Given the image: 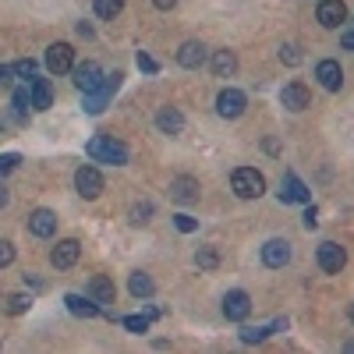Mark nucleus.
I'll return each mask as SVG.
<instances>
[{
    "label": "nucleus",
    "mask_w": 354,
    "mask_h": 354,
    "mask_svg": "<svg viewBox=\"0 0 354 354\" xmlns=\"http://www.w3.org/2000/svg\"><path fill=\"white\" fill-rule=\"evenodd\" d=\"M85 153H88V160H96V163H113V167L128 163V145H124V142H117V138H110V135L88 138Z\"/></svg>",
    "instance_id": "f257e3e1"
},
{
    "label": "nucleus",
    "mask_w": 354,
    "mask_h": 354,
    "mask_svg": "<svg viewBox=\"0 0 354 354\" xmlns=\"http://www.w3.org/2000/svg\"><path fill=\"white\" fill-rule=\"evenodd\" d=\"M230 188H234L238 198H259L266 192V177L255 167H238L230 174Z\"/></svg>",
    "instance_id": "f03ea898"
},
{
    "label": "nucleus",
    "mask_w": 354,
    "mask_h": 354,
    "mask_svg": "<svg viewBox=\"0 0 354 354\" xmlns=\"http://www.w3.org/2000/svg\"><path fill=\"white\" fill-rule=\"evenodd\" d=\"M75 188L82 198H100L103 195V174L93 167V163H85L75 170Z\"/></svg>",
    "instance_id": "7ed1b4c3"
},
{
    "label": "nucleus",
    "mask_w": 354,
    "mask_h": 354,
    "mask_svg": "<svg viewBox=\"0 0 354 354\" xmlns=\"http://www.w3.org/2000/svg\"><path fill=\"white\" fill-rule=\"evenodd\" d=\"M315 255H319V270L322 273H340L344 266H347V252L337 241H322Z\"/></svg>",
    "instance_id": "20e7f679"
},
{
    "label": "nucleus",
    "mask_w": 354,
    "mask_h": 354,
    "mask_svg": "<svg viewBox=\"0 0 354 354\" xmlns=\"http://www.w3.org/2000/svg\"><path fill=\"white\" fill-rule=\"evenodd\" d=\"M117 85H121V71L106 75V82L96 88V93H85V110H88V113H100V110L106 106V100L117 93Z\"/></svg>",
    "instance_id": "39448f33"
},
{
    "label": "nucleus",
    "mask_w": 354,
    "mask_h": 354,
    "mask_svg": "<svg viewBox=\"0 0 354 354\" xmlns=\"http://www.w3.org/2000/svg\"><path fill=\"white\" fill-rule=\"evenodd\" d=\"M245 106H248V100H245V93H238V88H223V93L216 96V113H220V117H227V121L241 117V113H245Z\"/></svg>",
    "instance_id": "423d86ee"
},
{
    "label": "nucleus",
    "mask_w": 354,
    "mask_h": 354,
    "mask_svg": "<svg viewBox=\"0 0 354 354\" xmlns=\"http://www.w3.org/2000/svg\"><path fill=\"white\" fill-rule=\"evenodd\" d=\"M71 75H75V85L82 88V93H96V88L103 85V71H100V64H96V61L75 64V68H71Z\"/></svg>",
    "instance_id": "0eeeda50"
},
{
    "label": "nucleus",
    "mask_w": 354,
    "mask_h": 354,
    "mask_svg": "<svg viewBox=\"0 0 354 354\" xmlns=\"http://www.w3.org/2000/svg\"><path fill=\"white\" fill-rule=\"evenodd\" d=\"M46 68H50L53 75H68V71L75 68V50H71L68 43H53V46L46 50Z\"/></svg>",
    "instance_id": "6e6552de"
},
{
    "label": "nucleus",
    "mask_w": 354,
    "mask_h": 354,
    "mask_svg": "<svg viewBox=\"0 0 354 354\" xmlns=\"http://www.w3.org/2000/svg\"><path fill=\"white\" fill-rule=\"evenodd\" d=\"M280 103H283L290 113H301L305 106H312V93H308L301 82H290V85L280 88Z\"/></svg>",
    "instance_id": "1a4fd4ad"
},
{
    "label": "nucleus",
    "mask_w": 354,
    "mask_h": 354,
    "mask_svg": "<svg viewBox=\"0 0 354 354\" xmlns=\"http://www.w3.org/2000/svg\"><path fill=\"white\" fill-rule=\"evenodd\" d=\"M248 312H252V298H248L245 290H230L227 298H223V315H227L230 322H245Z\"/></svg>",
    "instance_id": "9d476101"
},
{
    "label": "nucleus",
    "mask_w": 354,
    "mask_h": 354,
    "mask_svg": "<svg viewBox=\"0 0 354 354\" xmlns=\"http://www.w3.org/2000/svg\"><path fill=\"white\" fill-rule=\"evenodd\" d=\"M322 28H340V21L347 18V4L344 0H319V11H315Z\"/></svg>",
    "instance_id": "9b49d317"
},
{
    "label": "nucleus",
    "mask_w": 354,
    "mask_h": 354,
    "mask_svg": "<svg viewBox=\"0 0 354 354\" xmlns=\"http://www.w3.org/2000/svg\"><path fill=\"white\" fill-rule=\"evenodd\" d=\"M198 177H174V181H170V198L174 202H181V205H192V202H198Z\"/></svg>",
    "instance_id": "f8f14e48"
},
{
    "label": "nucleus",
    "mask_w": 354,
    "mask_h": 354,
    "mask_svg": "<svg viewBox=\"0 0 354 354\" xmlns=\"http://www.w3.org/2000/svg\"><path fill=\"white\" fill-rule=\"evenodd\" d=\"M262 262L270 266V270H283V266L290 262V245L283 238H273L262 245Z\"/></svg>",
    "instance_id": "ddd939ff"
},
{
    "label": "nucleus",
    "mask_w": 354,
    "mask_h": 354,
    "mask_svg": "<svg viewBox=\"0 0 354 354\" xmlns=\"http://www.w3.org/2000/svg\"><path fill=\"white\" fill-rule=\"evenodd\" d=\"M312 198V192L305 188V181L298 174H283V181H280V202H308Z\"/></svg>",
    "instance_id": "4468645a"
},
{
    "label": "nucleus",
    "mask_w": 354,
    "mask_h": 354,
    "mask_svg": "<svg viewBox=\"0 0 354 354\" xmlns=\"http://www.w3.org/2000/svg\"><path fill=\"white\" fill-rule=\"evenodd\" d=\"M78 255H82V245L75 238H68V241H57V248L50 252V262L57 266V270H71V266L78 262Z\"/></svg>",
    "instance_id": "2eb2a0df"
},
{
    "label": "nucleus",
    "mask_w": 354,
    "mask_h": 354,
    "mask_svg": "<svg viewBox=\"0 0 354 354\" xmlns=\"http://www.w3.org/2000/svg\"><path fill=\"white\" fill-rule=\"evenodd\" d=\"M315 78H319V85L326 88V93H337V88L344 85V71H340V64H337V61H319Z\"/></svg>",
    "instance_id": "dca6fc26"
},
{
    "label": "nucleus",
    "mask_w": 354,
    "mask_h": 354,
    "mask_svg": "<svg viewBox=\"0 0 354 354\" xmlns=\"http://www.w3.org/2000/svg\"><path fill=\"white\" fill-rule=\"evenodd\" d=\"M28 230L36 234V238H53L57 234V213L53 209H36L28 216Z\"/></svg>",
    "instance_id": "f3484780"
},
{
    "label": "nucleus",
    "mask_w": 354,
    "mask_h": 354,
    "mask_svg": "<svg viewBox=\"0 0 354 354\" xmlns=\"http://www.w3.org/2000/svg\"><path fill=\"white\" fill-rule=\"evenodd\" d=\"M177 64H181V68H202L205 64V46L198 39L181 43V50H177Z\"/></svg>",
    "instance_id": "a211bd4d"
},
{
    "label": "nucleus",
    "mask_w": 354,
    "mask_h": 354,
    "mask_svg": "<svg viewBox=\"0 0 354 354\" xmlns=\"http://www.w3.org/2000/svg\"><path fill=\"white\" fill-rule=\"evenodd\" d=\"M28 103H32V110H50V103H53V85H50L46 78H32Z\"/></svg>",
    "instance_id": "6ab92c4d"
},
{
    "label": "nucleus",
    "mask_w": 354,
    "mask_h": 354,
    "mask_svg": "<svg viewBox=\"0 0 354 354\" xmlns=\"http://www.w3.org/2000/svg\"><path fill=\"white\" fill-rule=\"evenodd\" d=\"M156 128H160L163 135H181V131H185V117H181V110L163 106V110L156 113Z\"/></svg>",
    "instance_id": "aec40b11"
},
{
    "label": "nucleus",
    "mask_w": 354,
    "mask_h": 354,
    "mask_svg": "<svg viewBox=\"0 0 354 354\" xmlns=\"http://www.w3.org/2000/svg\"><path fill=\"white\" fill-rule=\"evenodd\" d=\"M64 305L71 308V315H82V319H96V315L103 312V308H100L93 298H82V294H68Z\"/></svg>",
    "instance_id": "412c9836"
},
{
    "label": "nucleus",
    "mask_w": 354,
    "mask_h": 354,
    "mask_svg": "<svg viewBox=\"0 0 354 354\" xmlns=\"http://www.w3.org/2000/svg\"><path fill=\"white\" fill-rule=\"evenodd\" d=\"M88 298L96 305H113V283L106 277H93L88 280Z\"/></svg>",
    "instance_id": "4be33fe9"
},
{
    "label": "nucleus",
    "mask_w": 354,
    "mask_h": 354,
    "mask_svg": "<svg viewBox=\"0 0 354 354\" xmlns=\"http://www.w3.org/2000/svg\"><path fill=\"white\" fill-rule=\"evenodd\" d=\"M283 326H287V319H277V322H270V326H245L241 330V344H262L273 330H283Z\"/></svg>",
    "instance_id": "5701e85b"
},
{
    "label": "nucleus",
    "mask_w": 354,
    "mask_h": 354,
    "mask_svg": "<svg viewBox=\"0 0 354 354\" xmlns=\"http://www.w3.org/2000/svg\"><path fill=\"white\" fill-rule=\"evenodd\" d=\"M213 71H216L220 78H230L234 71H238V57H234L230 50H216V53H213Z\"/></svg>",
    "instance_id": "b1692460"
},
{
    "label": "nucleus",
    "mask_w": 354,
    "mask_h": 354,
    "mask_svg": "<svg viewBox=\"0 0 354 354\" xmlns=\"http://www.w3.org/2000/svg\"><path fill=\"white\" fill-rule=\"evenodd\" d=\"M131 294L135 298H153V290H156V283H153V277L149 273H131Z\"/></svg>",
    "instance_id": "393cba45"
},
{
    "label": "nucleus",
    "mask_w": 354,
    "mask_h": 354,
    "mask_svg": "<svg viewBox=\"0 0 354 354\" xmlns=\"http://www.w3.org/2000/svg\"><path fill=\"white\" fill-rule=\"evenodd\" d=\"M93 8H96L100 18H117L124 11V0H93Z\"/></svg>",
    "instance_id": "a878e982"
},
{
    "label": "nucleus",
    "mask_w": 354,
    "mask_h": 354,
    "mask_svg": "<svg viewBox=\"0 0 354 354\" xmlns=\"http://www.w3.org/2000/svg\"><path fill=\"white\" fill-rule=\"evenodd\" d=\"M28 305H32V298H25V294H11V298H8V312L11 315H25Z\"/></svg>",
    "instance_id": "bb28decb"
},
{
    "label": "nucleus",
    "mask_w": 354,
    "mask_h": 354,
    "mask_svg": "<svg viewBox=\"0 0 354 354\" xmlns=\"http://www.w3.org/2000/svg\"><path fill=\"white\" fill-rule=\"evenodd\" d=\"M149 216H153V202L131 205V223H149Z\"/></svg>",
    "instance_id": "cd10ccee"
},
{
    "label": "nucleus",
    "mask_w": 354,
    "mask_h": 354,
    "mask_svg": "<svg viewBox=\"0 0 354 354\" xmlns=\"http://www.w3.org/2000/svg\"><path fill=\"white\" fill-rule=\"evenodd\" d=\"M124 326H128L131 333H145V330H149V315H128Z\"/></svg>",
    "instance_id": "c85d7f7f"
},
{
    "label": "nucleus",
    "mask_w": 354,
    "mask_h": 354,
    "mask_svg": "<svg viewBox=\"0 0 354 354\" xmlns=\"http://www.w3.org/2000/svg\"><path fill=\"white\" fill-rule=\"evenodd\" d=\"M195 262L202 266V270H213V266H216L220 259H216V252H213V248H198V255H195Z\"/></svg>",
    "instance_id": "c756f323"
},
{
    "label": "nucleus",
    "mask_w": 354,
    "mask_h": 354,
    "mask_svg": "<svg viewBox=\"0 0 354 354\" xmlns=\"http://www.w3.org/2000/svg\"><path fill=\"white\" fill-rule=\"evenodd\" d=\"M11 75H18V78H36V61H18V64L11 68Z\"/></svg>",
    "instance_id": "7c9ffc66"
},
{
    "label": "nucleus",
    "mask_w": 354,
    "mask_h": 354,
    "mask_svg": "<svg viewBox=\"0 0 354 354\" xmlns=\"http://www.w3.org/2000/svg\"><path fill=\"white\" fill-rule=\"evenodd\" d=\"M11 103H15V113H18V117H25V110L32 106V103H28V93H25V88H18V93H15V100H11Z\"/></svg>",
    "instance_id": "2f4dec72"
},
{
    "label": "nucleus",
    "mask_w": 354,
    "mask_h": 354,
    "mask_svg": "<svg viewBox=\"0 0 354 354\" xmlns=\"http://www.w3.org/2000/svg\"><path fill=\"white\" fill-rule=\"evenodd\" d=\"M174 223H177V230H181V234H192V230L198 227V223H195L188 213H177V216H174Z\"/></svg>",
    "instance_id": "473e14b6"
},
{
    "label": "nucleus",
    "mask_w": 354,
    "mask_h": 354,
    "mask_svg": "<svg viewBox=\"0 0 354 354\" xmlns=\"http://www.w3.org/2000/svg\"><path fill=\"white\" fill-rule=\"evenodd\" d=\"M11 262H15V245L11 241H0V270L11 266Z\"/></svg>",
    "instance_id": "72a5a7b5"
},
{
    "label": "nucleus",
    "mask_w": 354,
    "mask_h": 354,
    "mask_svg": "<svg viewBox=\"0 0 354 354\" xmlns=\"http://www.w3.org/2000/svg\"><path fill=\"white\" fill-rule=\"evenodd\" d=\"M21 163V156L18 153H4V156H0V174H8V170H15Z\"/></svg>",
    "instance_id": "f704fd0d"
},
{
    "label": "nucleus",
    "mask_w": 354,
    "mask_h": 354,
    "mask_svg": "<svg viewBox=\"0 0 354 354\" xmlns=\"http://www.w3.org/2000/svg\"><path fill=\"white\" fill-rule=\"evenodd\" d=\"M138 68H142V71H149V75H156V71H160V64L153 61L149 53H138Z\"/></svg>",
    "instance_id": "c9c22d12"
},
{
    "label": "nucleus",
    "mask_w": 354,
    "mask_h": 354,
    "mask_svg": "<svg viewBox=\"0 0 354 354\" xmlns=\"http://www.w3.org/2000/svg\"><path fill=\"white\" fill-rule=\"evenodd\" d=\"M280 61H287V64H298V61H301L298 46H283V50H280Z\"/></svg>",
    "instance_id": "e433bc0d"
},
{
    "label": "nucleus",
    "mask_w": 354,
    "mask_h": 354,
    "mask_svg": "<svg viewBox=\"0 0 354 354\" xmlns=\"http://www.w3.org/2000/svg\"><path fill=\"white\" fill-rule=\"evenodd\" d=\"M315 223H319V220H315V205H308V209H305V227L312 230Z\"/></svg>",
    "instance_id": "4c0bfd02"
},
{
    "label": "nucleus",
    "mask_w": 354,
    "mask_h": 354,
    "mask_svg": "<svg viewBox=\"0 0 354 354\" xmlns=\"http://www.w3.org/2000/svg\"><path fill=\"white\" fill-rule=\"evenodd\" d=\"M153 4H156V8H160V11H170V8H174V4H177V0H153Z\"/></svg>",
    "instance_id": "58836bf2"
},
{
    "label": "nucleus",
    "mask_w": 354,
    "mask_h": 354,
    "mask_svg": "<svg viewBox=\"0 0 354 354\" xmlns=\"http://www.w3.org/2000/svg\"><path fill=\"white\" fill-rule=\"evenodd\" d=\"M8 202H11V195H8V188H4V185H0V209H4Z\"/></svg>",
    "instance_id": "ea45409f"
},
{
    "label": "nucleus",
    "mask_w": 354,
    "mask_h": 354,
    "mask_svg": "<svg viewBox=\"0 0 354 354\" xmlns=\"http://www.w3.org/2000/svg\"><path fill=\"white\" fill-rule=\"evenodd\" d=\"M340 43H344V50H354V32H347V36H344Z\"/></svg>",
    "instance_id": "a19ab883"
},
{
    "label": "nucleus",
    "mask_w": 354,
    "mask_h": 354,
    "mask_svg": "<svg viewBox=\"0 0 354 354\" xmlns=\"http://www.w3.org/2000/svg\"><path fill=\"white\" fill-rule=\"evenodd\" d=\"M8 75H11V68H4V64H0V85L8 82Z\"/></svg>",
    "instance_id": "79ce46f5"
},
{
    "label": "nucleus",
    "mask_w": 354,
    "mask_h": 354,
    "mask_svg": "<svg viewBox=\"0 0 354 354\" xmlns=\"http://www.w3.org/2000/svg\"><path fill=\"white\" fill-rule=\"evenodd\" d=\"M351 322H354V305H351Z\"/></svg>",
    "instance_id": "37998d69"
}]
</instances>
